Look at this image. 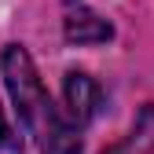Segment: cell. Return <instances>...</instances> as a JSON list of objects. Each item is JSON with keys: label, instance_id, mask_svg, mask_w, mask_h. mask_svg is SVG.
Returning <instances> with one entry per match:
<instances>
[{"label": "cell", "instance_id": "cell-5", "mask_svg": "<svg viewBox=\"0 0 154 154\" xmlns=\"http://www.w3.org/2000/svg\"><path fill=\"white\" fill-rule=\"evenodd\" d=\"M4 140H8V121H4V110H0V147H4Z\"/></svg>", "mask_w": 154, "mask_h": 154}, {"label": "cell", "instance_id": "cell-4", "mask_svg": "<svg viewBox=\"0 0 154 154\" xmlns=\"http://www.w3.org/2000/svg\"><path fill=\"white\" fill-rule=\"evenodd\" d=\"M106 154H154V103H147L136 114L132 132H128L121 143H114Z\"/></svg>", "mask_w": 154, "mask_h": 154}, {"label": "cell", "instance_id": "cell-2", "mask_svg": "<svg viewBox=\"0 0 154 154\" xmlns=\"http://www.w3.org/2000/svg\"><path fill=\"white\" fill-rule=\"evenodd\" d=\"M63 33L70 44H106L114 37V26L103 15H95L85 0H66L63 4Z\"/></svg>", "mask_w": 154, "mask_h": 154}, {"label": "cell", "instance_id": "cell-1", "mask_svg": "<svg viewBox=\"0 0 154 154\" xmlns=\"http://www.w3.org/2000/svg\"><path fill=\"white\" fill-rule=\"evenodd\" d=\"M0 70H4L8 92L18 106V118L26 121L41 154H81V128L70 121V114H63L51 103L29 51L22 44H8L0 55Z\"/></svg>", "mask_w": 154, "mask_h": 154}, {"label": "cell", "instance_id": "cell-3", "mask_svg": "<svg viewBox=\"0 0 154 154\" xmlns=\"http://www.w3.org/2000/svg\"><path fill=\"white\" fill-rule=\"evenodd\" d=\"M63 95H66V114H70V121L81 128V125H88L95 114H99V85L92 81L88 73H81V70H70L66 73V81H63Z\"/></svg>", "mask_w": 154, "mask_h": 154}]
</instances>
